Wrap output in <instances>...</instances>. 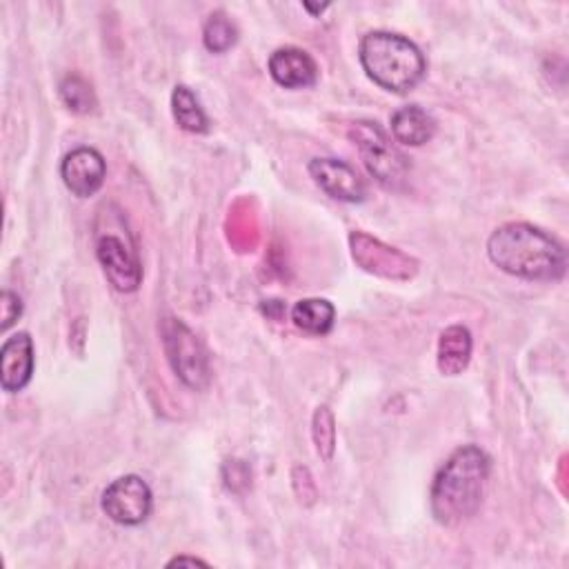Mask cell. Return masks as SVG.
<instances>
[{"label": "cell", "mask_w": 569, "mask_h": 569, "mask_svg": "<svg viewBox=\"0 0 569 569\" xmlns=\"http://www.w3.org/2000/svg\"><path fill=\"white\" fill-rule=\"evenodd\" d=\"M336 309L325 298H302L291 307V320L307 333L322 336L333 327Z\"/></svg>", "instance_id": "obj_15"}, {"label": "cell", "mask_w": 569, "mask_h": 569, "mask_svg": "<svg viewBox=\"0 0 569 569\" xmlns=\"http://www.w3.org/2000/svg\"><path fill=\"white\" fill-rule=\"evenodd\" d=\"M20 313H22L20 296H16L9 289H2V293H0V320H2L0 329L7 331L20 318Z\"/></svg>", "instance_id": "obj_20"}, {"label": "cell", "mask_w": 569, "mask_h": 569, "mask_svg": "<svg viewBox=\"0 0 569 569\" xmlns=\"http://www.w3.org/2000/svg\"><path fill=\"white\" fill-rule=\"evenodd\" d=\"M351 251L353 258L362 264V269L385 276V278H405L398 269H402L407 276V267H409V258L405 253H400L393 247H387L365 233H351Z\"/></svg>", "instance_id": "obj_12"}, {"label": "cell", "mask_w": 569, "mask_h": 569, "mask_svg": "<svg viewBox=\"0 0 569 569\" xmlns=\"http://www.w3.org/2000/svg\"><path fill=\"white\" fill-rule=\"evenodd\" d=\"M33 373V342L27 331H18L2 342L0 349V385L16 393L24 389Z\"/></svg>", "instance_id": "obj_10"}, {"label": "cell", "mask_w": 569, "mask_h": 569, "mask_svg": "<svg viewBox=\"0 0 569 569\" xmlns=\"http://www.w3.org/2000/svg\"><path fill=\"white\" fill-rule=\"evenodd\" d=\"M162 345L176 376L191 389H204L209 382V358L198 336L178 318L162 320Z\"/></svg>", "instance_id": "obj_5"}, {"label": "cell", "mask_w": 569, "mask_h": 569, "mask_svg": "<svg viewBox=\"0 0 569 569\" xmlns=\"http://www.w3.org/2000/svg\"><path fill=\"white\" fill-rule=\"evenodd\" d=\"M327 7H329V4H320V7H313V4H309V2H305V9H307V11H311V13H313V16H318V13H322V11H325V9H327Z\"/></svg>", "instance_id": "obj_22"}, {"label": "cell", "mask_w": 569, "mask_h": 569, "mask_svg": "<svg viewBox=\"0 0 569 569\" xmlns=\"http://www.w3.org/2000/svg\"><path fill=\"white\" fill-rule=\"evenodd\" d=\"M58 93H60V100L67 104V109H71L73 113H89L96 107V96L91 84L78 73L64 76L60 80Z\"/></svg>", "instance_id": "obj_18"}, {"label": "cell", "mask_w": 569, "mask_h": 569, "mask_svg": "<svg viewBox=\"0 0 569 569\" xmlns=\"http://www.w3.org/2000/svg\"><path fill=\"white\" fill-rule=\"evenodd\" d=\"M171 113L180 129L189 133H207L209 131V118L202 111L198 98L193 91L184 84H176L171 93Z\"/></svg>", "instance_id": "obj_16"}, {"label": "cell", "mask_w": 569, "mask_h": 569, "mask_svg": "<svg viewBox=\"0 0 569 569\" xmlns=\"http://www.w3.org/2000/svg\"><path fill=\"white\" fill-rule=\"evenodd\" d=\"M96 256L113 289L131 293L142 282V264L129 233H116L113 229L96 236Z\"/></svg>", "instance_id": "obj_6"}, {"label": "cell", "mask_w": 569, "mask_h": 569, "mask_svg": "<svg viewBox=\"0 0 569 569\" xmlns=\"http://www.w3.org/2000/svg\"><path fill=\"white\" fill-rule=\"evenodd\" d=\"M269 73L284 89H305L318 80L316 60L298 47H280L269 56Z\"/></svg>", "instance_id": "obj_11"}, {"label": "cell", "mask_w": 569, "mask_h": 569, "mask_svg": "<svg viewBox=\"0 0 569 569\" xmlns=\"http://www.w3.org/2000/svg\"><path fill=\"white\" fill-rule=\"evenodd\" d=\"M358 58L365 73L391 93L411 91L427 71L422 51L409 38L393 31H369L362 36Z\"/></svg>", "instance_id": "obj_3"}, {"label": "cell", "mask_w": 569, "mask_h": 569, "mask_svg": "<svg viewBox=\"0 0 569 569\" xmlns=\"http://www.w3.org/2000/svg\"><path fill=\"white\" fill-rule=\"evenodd\" d=\"M436 133V120L418 104L400 107L391 113V136L407 147H420Z\"/></svg>", "instance_id": "obj_13"}, {"label": "cell", "mask_w": 569, "mask_h": 569, "mask_svg": "<svg viewBox=\"0 0 569 569\" xmlns=\"http://www.w3.org/2000/svg\"><path fill=\"white\" fill-rule=\"evenodd\" d=\"M236 40H238V29L222 11H216L207 18L202 29V42L211 53H224L236 44Z\"/></svg>", "instance_id": "obj_17"}, {"label": "cell", "mask_w": 569, "mask_h": 569, "mask_svg": "<svg viewBox=\"0 0 569 569\" xmlns=\"http://www.w3.org/2000/svg\"><path fill=\"white\" fill-rule=\"evenodd\" d=\"M100 505H102V511L113 522L124 527H136L149 518L153 507V493L140 476L127 473L116 478L102 491Z\"/></svg>", "instance_id": "obj_7"}, {"label": "cell", "mask_w": 569, "mask_h": 569, "mask_svg": "<svg viewBox=\"0 0 569 569\" xmlns=\"http://www.w3.org/2000/svg\"><path fill=\"white\" fill-rule=\"evenodd\" d=\"M489 471L491 460L480 447H458L433 478L429 496L433 518L447 527L469 520L482 505Z\"/></svg>", "instance_id": "obj_1"}, {"label": "cell", "mask_w": 569, "mask_h": 569, "mask_svg": "<svg viewBox=\"0 0 569 569\" xmlns=\"http://www.w3.org/2000/svg\"><path fill=\"white\" fill-rule=\"evenodd\" d=\"M349 138L358 147L369 176L389 189H398L409 173V158L389 140L378 122L358 120L349 129Z\"/></svg>", "instance_id": "obj_4"}, {"label": "cell", "mask_w": 569, "mask_h": 569, "mask_svg": "<svg viewBox=\"0 0 569 569\" xmlns=\"http://www.w3.org/2000/svg\"><path fill=\"white\" fill-rule=\"evenodd\" d=\"M173 565H207V562L200 558H193V556H176L173 560L167 562V567H173Z\"/></svg>", "instance_id": "obj_21"}, {"label": "cell", "mask_w": 569, "mask_h": 569, "mask_svg": "<svg viewBox=\"0 0 569 569\" xmlns=\"http://www.w3.org/2000/svg\"><path fill=\"white\" fill-rule=\"evenodd\" d=\"M489 260L509 276L558 280L567 267L565 247L529 222H507L487 240Z\"/></svg>", "instance_id": "obj_2"}, {"label": "cell", "mask_w": 569, "mask_h": 569, "mask_svg": "<svg viewBox=\"0 0 569 569\" xmlns=\"http://www.w3.org/2000/svg\"><path fill=\"white\" fill-rule=\"evenodd\" d=\"M307 169L316 184L340 202H362L367 196L365 180L358 171L338 158H313Z\"/></svg>", "instance_id": "obj_9"}, {"label": "cell", "mask_w": 569, "mask_h": 569, "mask_svg": "<svg viewBox=\"0 0 569 569\" xmlns=\"http://www.w3.org/2000/svg\"><path fill=\"white\" fill-rule=\"evenodd\" d=\"M471 333L462 325L447 327L438 338V369L442 376H458L467 369L471 358Z\"/></svg>", "instance_id": "obj_14"}, {"label": "cell", "mask_w": 569, "mask_h": 569, "mask_svg": "<svg viewBox=\"0 0 569 569\" xmlns=\"http://www.w3.org/2000/svg\"><path fill=\"white\" fill-rule=\"evenodd\" d=\"M104 176H107L104 158L93 147H78L69 151L60 162V178L64 187L78 198L93 196L102 187Z\"/></svg>", "instance_id": "obj_8"}, {"label": "cell", "mask_w": 569, "mask_h": 569, "mask_svg": "<svg viewBox=\"0 0 569 569\" xmlns=\"http://www.w3.org/2000/svg\"><path fill=\"white\" fill-rule=\"evenodd\" d=\"M313 442H316V451L325 460H329L333 453L336 427H333V416L327 407H318L313 413Z\"/></svg>", "instance_id": "obj_19"}]
</instances>
